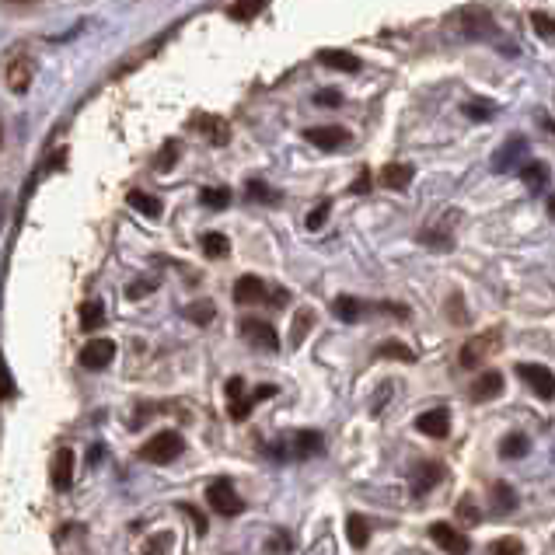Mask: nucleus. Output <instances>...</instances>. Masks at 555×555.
I'll return each mask as SVG.
<instances>
[{"instance_id": "obj_1", "label": "nucleus", "mask_w": 555, "mask_h": 555, "mask_svg": "<svg viewBox=\"0 0 555 555\" xmlns=\"http://www.w3.org/2000/svg\"><path fill=\"white\" fill-rule=\"evenodd\" d=\"M500 343H503V332L500 329H486V332H479L475 339H468L465 346H461V367L465 370H475V367H482L486 364L489 357H493L496 350H500Z\"/></svg>"}, {"instance_id": "obj_2", "label": "nucleus", "mask_w": 555, "mask_h": 555, "mask_svg": "<svg viewBox=\"0 0 555 555\" xmlns=\"http://www.w3.org/2000/svg\"><path fill=\"white\" fill-rule=\"evenodd\" d=\"M517 374L521 381L531 388V395H538L542 402H552L555 398V374L542 364H517Z\"/></svg>"}, {"instance_id": "obj_3", "label": "nucleus", "mask_w": 555, "mask_h": 555, "mask_svg": "<svg viewBox=\"0 0 555 555\" xmlns=\"http://www.w3.org/2000/svg\"><path fill=\"white\" fill-rule=\"evenodd\" d=\"M182 454V437L172 430L158 433V437H151L144 444V458L154 461V465H168V461H175Z\"/></svg>"}, {"instance_id": "obj_4", "label": "nucleus", "mask_w": 555, "mask_h": 555, "mask_svg": "<svg viewBox=\"0 0 555 555\" xmlns=\"http://www.w3.org/2000/svg\"><path fill=\"white\" fill-rule=\"evenodd\" d=\"M430 538H433V545L437 549H444L447 555H468V535H461L454 524H447V521H437V524H430Z\"/></svg>"}, {"instance_id": "obj_5", "label": "nucleus", "mask_w": 555, "mask_h": 555, "mask_svg": "<svg viewBox=\"0 0 555 555\" xmlns=\"http://www.w3.org/2000/svg\"><path fill=\"white\" fill-rule=\"evenodd\" d=\"M206 500H210V507L217 510V514L224 517H234L241 514V496L234 493V486L227 479H217L210 489H206Z\"/></svg>"}, {"instance_id": "obj_6", "label": "nucleus", "mask_w": 555, "mask_h": 555, "mask_svg": "<svg viewBox=\"0 0 555 555\" xmlns=\"http://www.w3.org/2000/svg\"><path fill=\"white\" fill-rule=\"evenodd\" d=\"M524 161H528V140L510 137L507 144L493 154V172H510V168L524 165Z\"/></svg>"}, {"instance_id": "obj_7", "label": "nucleus", "mask_w": 555, "mask_h": 555, "mask_svg": "<svg viewBox=\"0 0 555 555\" xmlns=\"http://www.w3.org/2000/svg\"><path fill=\"white\" fill-rule=\"evenodd\" d=\"M416 430L423 433V437L444 440L447 433H451V412H447V409H430V412H423V416H416Z\"/></svg>"}, {"instance_id": "obj_8", "label": "nucleus", "mask_w": 555, "mask_h": 555, "mask_svg": "<svg viewBox=\"0 0 555 555\" xmlns=\"http://www.w3.org/2000/svg\"><path fill=\"white\" fill-rule=\"evenodd\" d=\"M112 357H116V343H112V339H91V343L81 350V364L88 367V370L109 367Z\"/></svg>"}, {"instance_id": "obj_9", "label": "nucleus", "mask_w": 555, "mask_h": 555, "mask_svg": "<svg viewBox=\"0 0 555 555\" xmlns=\"http://www.w3.org/2000/svg\"><path fill=\"white\" fill-rule=\"evenodd\" d=\"M241 336L248 339L252 346H259V350H276V332H273V325L269 322H259V318H245L241 322Z\"/></svg>"}, {"instance_id": "obj_10", "label": "nucleus", "mask_w": 555, "mask_h": 555, "mask_svg": "<svg viewBox=\"0 0 555 555\" xmlns=\"http://www.w3.org/2000/svg\"><path fill=\"white\" fill-rule=\"evenodd\" d=\"M444 465L440 461H423V465L412 472V493L416 496H426L430 489H437L440 486V479H444Z\"/></svg>"}, {"instance_id": "obj_11", "label": "nucleus", "mask_w": 555, "mask_h": 555, "mask_svg": "<svg viewBox=\"0 0 555 555\" xmlns=\"http://www.w3.org/2000/svg\"><path fill=\"white\" fill-rule=\"evenodd\" d=\"M496 395H503V374L500 370H486V374L475 377L472 391H468V398L472 402H493Z\"/></svg>"}, {"instance_id": "obj_12", "label": "nucleus", "mask_w": 555, "mask_h": 555, "mask_svg": "<svg viewBox=\"0 0 555 555\" xmlns=\"http://www.w3.org/2000/svg\"><path fill=\"white\" fill-rule=\"evenodd\" d=\"M269 297V287L259 280V276H241L234 283V301L238 304H262Z\"/></svg>"}, {"instance_id": "obj_13", "label": "nucleus", "mask_w": 555, "mask_h": 555, "mask_svg": "<svg viewBox=\"0 0 555 555\" xmlns=\"http://www.w3.org/2000/svg\"><path fill=\"white\" fill-rule=\"evenodd\" d=\"M308 140L322 151H339V147L350 144V133L339 130V126H315V130H308Z\"/></svg>"}, {"instance_id": "obj_14", "label": "nucleus", "mask_w": 555, "mask_h": 555, "mask_svg": "<svg viewBox=\"0 0 555 555\" xmlns=\"http://www.w3.org/2000/svg\"><path fill=\"white\" fill-rule=\"evenodd\" d=\"M53 486L60 489V493L74 486V451H67V447H60V451L53 454Z\"/></svg>"}, {"instance_id": "obj_15", "label": "nucleus", "mask_w": 555, "mask_h": 555, "mask_svg": "<svg viewBox=\"0 0 555 555\" xmlns=\"http://www.w3.org/2000/svg\"><path fill=\"white\" fill-rule=\"evenodd\" d=\"M290 447H294L297 458H315V454L325 451V440H322V433L304 430V433H297V437L290 440Z\"/></svg>"}, {"instance_id": "obj_16", "label": "nucleus", "mask_w": 555, "mask_h": 555, "mask_svg": "<svg viewBox=\"0 0 555 555\" xmlns=\"http://www.w3.org/2000/svg\"><path fill=\"white\" fill-rule=\"evenodd\" d=\"M528 451H531V440L524 437V433H507V437L500 440V454L503 458H510V461L524 458Z\"/></svg>"}, {"instance_id": "obj_17", "label": "nucleus", "mask_w": 555, "mask_h": 555, "mask_svg": "<svg viewBox=\"0 0 555 555\" xmlns=\"http://www.w3.org/2000/svg\"><path fill=\"white\" fill-rule=\"evenodd\" d=\"M493 507L500 510V514H510V510H517V493H514V486H507V482H493Z\"/></svg>"}, {"instance_id": "obj_18", "label": "nucleus", "mask_w": 555, "mask_h": 555, "mask_svg": "<svg viewBox=\"0 0 555 555\" xmlns=\"http://www.w3.org/2000/svg\"><path fill=\"white\" fill-rule=\"evenodd\" d=\"M412 182V165H388L381 172V185H388V189H409Z\"/></svg>"}, {"instance_id": "obj_19", "label": "nucleus", "mask_w": 555, "mask_h": 555, "mask_svg": "<svg viewBox=\"0 0 555 555\" xmlns=\"http://www.w3.org/2000/svg\"><path fill=\"white\" fill-rule=\"evenodd\" d=\"M332 311H336L339 322H360V318H364V304H360L357 297H336Z\"/></svg>"}, {"instance_id": "obj_20", "label": "nucleus", "mask_w": 555, "mask_h": 555, "mask_svg": "<svg viewBox=\"0 0 555 555\" xmlns=\"http://www.w3.org/2000/svg\"><path fill=\"white\" fill-rule=\"evenodd\" d=\"M521 179L528 182V189H545V182H549V165H542V161H524L521 168Z\"/></svg>"}, {"instance_id": "obj_21", "label": "nucleus", "mask_w": 555, "mask_h": 555, "mask_svg": "<svg viewBox=\"0 0 555 555\" xmlns=\"http://www.w3.org/2000/svg\"><path fill=\"white\" fill-rule=\"evenodd\" d=\"M28 77H32L28 60H11V63H7V84H11L14 91H25L28 88Z\"/></svg>"}, {"instance_id": "obj_22", "label": "nucleus", "mask_w": 555, "mask_h": 555, "mask_svg": "<svg viewBox=\"0 0 555 555\" xmlns=\"http://www.w3.org/2000/svg\"><path fill=\"white\" fill-rule=\"evenodd\" d=\"M346 531H350V545H353V549H364L367 538H370V524L364 521V517L350 514V521H346Z\"/></svg>"}, {"instance_id": "obj_23", "label": "nucleus", "mask_w": 555, "mask_h": 555, "mask_svg": "<svg viewBox=\"0 0 555 555\" xmlns=\"http://www.w3.org/2000/svg\"><path fill=\"white\" fill-rule=\"evenodd\" d=\"M203 252L210 255V259H224V255L231 252V241H227L224 234H203Z\"/></svg>"}, {"instance_id": "obj_24", "label": "nucleus", "mask_w": 555, "mask_h": 555, "mask_svg": "<svg viewBox=\"0 0 555 555\" xmlns=\"http://www.w3.org/2000/svg\"><path fill=\"white\" fill-rule=\"evenodd\" d=\"M102 322H105V308H102V304H95V301L84 304V308H81V329L95 332Z\"/></svg>"}, {"instance_id": "obj_25", "label": "nucleus", "mask_w": 555, "mask_h": 555, "mask_svg": "<svg viewBox=\"0 0 555 555\" xmlns=\"http://www.w3.org/2000/svg\"><path fill=\"white\" fill-rule=\"evenodd\" d=\"M311 325H315V315H311L308 308L297 311L294 329H290V339H294V346H301V343H304V336H308V332H311Z\"/></svg>"}, {"instance_id": "obj_26", "label": "nucleus", "mask_w": 555, "mask_h": 555, "mask_svg": "<svg viewBox=\"0 0 555 555\" xmlns=\"http://www.w3.org/2000/svg\"><path fill=\"white\" fill-rule=\"evenodd\" d=\"M130 206H137V210L147 213V217H161V203L147 196V192H130Z\"/></svg>"}, {"instance_id": "obj_27", "label": "nucleus", "mask_w": 555, "mask_h": 555, "mask_svg": "<svg viewBox=\"0 0 555 555\" xmlns=\"http://www.w3.org/2000/svg\"><path fill=\"white\" fill-rule=\"evenodd\" d=\"M322 63L325 67H336V70H360V60L357 56H346V53H322Z\"/></svg>"}, {"instance_id": "obj_28", "label": "nucleus", "mask_w": 555, "mask_h": 555, "mask_svg": "<svg viewBox=\"0 0 555 555\" xmlns=\"http://www.w3.org/2000/svg\"><path fill=\"white\" fill-rule=\"evenodd\" d=\"M266 4H269V0H238V4L231 7V18L248 21V18H255V14H259Z\"/></svg>"}, {"instance_id": "obj_29", "label": "nucleus", "mask_w": 555, "mask_h": 555, "mask_svg": "<svg viewBox=\"0 0 555 555\" xmlns=\"http://www.w3.org/2000/svg\"><path fill=\"white\" fill-rule=\"evenodd\" d=\"M458 517L468 524V528H472V524H479V517H482V514H479V507H475L472 496H461V503H458Z\"/></svg>"}, {"instance_id": "obj_30", "label": "nucleus", "mask_w": 555, "mask_h": 555, "mask_svg": "<svg viewBox=\"0 0 555 555\" xmlns=\"http://www.w3.org/2000/svg\"><path fill=\"white\" fill-rule=\"evenodd\" d=\"M489 555H524V549L517 538H500V542L489 545Z\"/></svg>"}, {"instance_id": "obj_31", "label": "nucleus", "mask_w": 555, "mask_h": 555, "mask_svg": "<svg viewBox=\"0 0 555 555\" xmlns=\"http://www.w3.org/2000/svg\"><path fill=\"white\" fill-rule=\"evenodd\" d=\"M185 318H192L196 325L213 322V304H192V308H185Z\"/></svg>"}, {"instance_id": "obj_32", "label": "nucleus", "mask_w": 555, "mask_h": 555, "mask_svg": "<svg viewBox=\"0 0 555 555\" xmlns=\"http://www.w3.org/2000/svg\"><path fill=\"white\" fill-rule=\"evenodd\" d=\"M227 199H231V196H227V189H206L203 192V203L206 206H217V210H220V206H227Z\"/></svg>"}, {"instance_id": "obj_33", "label": "nucleus", "mask_w": 555, "mask_h": 555, "mask_svg": "<svg viewBox=\"0 0 555 555\" xmlns=\"http://www.w3.org/2000/svg\"><path fill=\"white\" fill-rule=\"evenodd\" d=\"M325 217H329V203H322V206H315V210L308 213V227L311 231H318V227L325 224Z\"/></svg>"}, {"instance_id": "obj_34", "label": "nucleus", "mask_w": 555, "mask_h": 555, "mask_svg": "<svg viewBox=\"0 0 555 555\" xmlns=\"http://www.w3.org/2000/svg\"><path fill=\"white\" fill-rule=\"evenodd\" d=\"M465 112H468L472 119H493V105H489V102H472Z\"/></svg>"}, {"instance_id": "obj_35", "label": "nucleus", "mask_w": 555, "mask_h": 555, "mask_svg": "<svg viewBox=\"0 0 555 555\" xmlns=\"http://www.w3.org/2000/svg\"><path fill=\"white\" fill-rule=\"evenodd\" d=\"M381 357H398V360H412V353L405 350V346H381Z\"/></svg>"}, {"instance_id": "obj_36", "label": "nucleus", "mask_w": 555, "mask_h": 555, "mask_svg": "<svg viewBox=\"0 0 555 555\" xmlns=\"http://www.w3.org/2000/svg\"><path fill=\"white\" fill-rule=\"evenodd\" d=\"M241 391H245V384H241V377H231V381H227V398H231V402H238Z\"/></svg>"}, {"instance_id": "obj_37", "label": "nucleus", "mask_w": 555, "mask_h": 555, "mask_svg": "<svg viewBox=\"0 0 555 555\" xmlns=\"http://www.w3.org/2000/svg\"><path fill=\"white\" fill-rule=\"evenodd\" d=\"M0 395L11 398V381H7V370H4V364H0Z\"/></svg>"}, {"instance_id": "obj_38", "label": "nucleus", "mask_w": 555, "mask_h": 555, "mask_svg": "<svg viewBox=\"0 0 555 555\" xmlns=\"http://www.w3.org/2000/svg\"><path fill=\"white\" fill-rule=\"evenodd\" d=\"M318 102H339L336 91H325V95H318Z\"/></svg>"}, {"instance_id": "obj_39", "label": "nucleus", "mask_w": 555, "mask_h": 555, "mask_svg": "<svg viewBox=\"0 0 555 555\" xmlns=\"http://www.w3.org/2000/svg\"><path fill=\"white\" fill-rule=\"evenodd\" d=\"M549 217H555V196H549Z\"/></svg>"}, {"instance_id": "obj_40", "label": "nucleus", "mask_w": 555, "mask_h": 555, "mask_svg": "<svg viewBox=\"0 0 555 555\" xmlns=\"http://www.w3.org/2000/svg\"><path fill=\"white\" fill-rule=\"evenodd\" d=\"M11 4H32V0H11Z\"/></svg>"}, {"instance_id": "obj_41", "label": "nucleus", "mask_w": 555, "mask_h": 555, "mask_svg": "<svg viewBox=\"0 0 555 555\" xmlns=\"http://www.w3.org/2000/svg\"><path fill=\"white\" fill-rule=\"evenodd\" d=\"M0 137H4V133H0Z\"/></svg>"}, {"instance_id": "obj_42", "label": "nucleus", "mask_w": 555, "mask_h": 555, "mask_svg": "<svg viewBox=\"0 0 555 555\" xmlns=\"http://www.w3.org/2000/svg\"><path fill=\"white\" fill-rule=\"evenodd\" d=\"M552 458H555V454H552Z\"/></svg>"}]
</instances>
